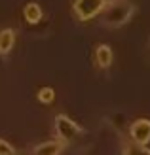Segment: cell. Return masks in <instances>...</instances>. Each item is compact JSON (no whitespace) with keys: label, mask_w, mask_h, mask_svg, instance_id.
<instances>
[{"label":"cell","mask_w":150,"mask_h":155,"mask_svg":"<svg viewBox=\"0 0 150 155\" xmlns=\"http://www.w3.org/2000/svg\"><path fill=\"white\" fill-rule=\"evenodd\" d=\"M36 98H38V102H42V104H51L55 100V91L51 87H42V89H38Z\"/></svg>","instance_id":"9"},{"label":"cell","mask_w":150,"mask_h":155,"mask_svg":"<svg viewBox=\"0 0 150 155\" xmlns=\"http://www.w3.org/2000/svg\"><path fill=\"white\" fill-rule=\"evenodd\" d=\"M129 136L137 146H146L150 142V119H135L129 125Z\"/></svg>","instance_id":"4"},{"label":"cell","mask_w":150,"mask_h":155,"mask_svg":"<svg viewBox=\"0 0 150 155\" xmlns=\"http://www.w3.org/2000/svg\"><path fill=\"white\" fill-rule=\"evenodd\" d=\"M106 6V0H74L72 2V12L78 17V21H89L103 12Z\"/></svg>","instance_id":"3"},{"label":"cell","mask_w":150,"mask_h":155,"mask_svg":"<svg viewBox=\"0 0 150 155\" xmlns=\"http://www.w3.org/2000/svg\"><path fill=\"white\" fill-rule=\"evenodd\" d=\"M112 59H114L112 48L106 45V44H99L97 48H95V51H93V61H95V66L101 68V70H106V68L112 64Z\"/></svg>","instance_id":"5"},{"label":"cell","mask_w":150,"mask_h":155,"mask_svg":"<svg viewBox=\"0 0 150 155\" xmlns=\"http://www.w3.org/2000/svg\"><path fill=\"white\" fill-rule=\"evenodd\" d=\"M137 6L133 0H108L101 12V25L105 28H120L135 15Z\"/></svg>","instance_id":"1"},{"label":"cell","mask_w":150,"mask_h":155,"mask_svg":"<svg viewBox=\"0 0 150 155\" xmlns=\"http://www.w3.org/2000/svg\"><path fill=\"white\" fill-rule=\"evenodd\" d=\"M42 8L38 2H27L25 8H23V17H25L27 23H30V25H36V23H40L42 21Z\"/></svg>","instance_id":"8"},{"label":"cell","mask_w":150,"mask_h":155,"mask_svg":"<svg viewBox=\"0 0 150 155\" xmlns=\"http://www.w3.org/2000/svg\"><path fill=\"white\" fill-rule=\"evenodd\" d=\"M15 38H17V34H15L13 28H2L0 30V55H8L13 45H15Z\"/></svg>","instance_id":"7"},{"label":"cell","mask_w":150,"mask_h":155,"mask_svg":"<svg viewBox=\"0 0 150 155\" xmlns=\"http://www.w3.org/2000/svg\"><path fill=\"white\" fill-rule=\"evenodd\" d=\"M12 153H15V148L8 140L0 138V155H12Z\"/></svg>","instance_id":"10"},{"label":"cell","mask_w":150,"mask_h":155,"mask_svg":"<svg viewBox=\"0 0 150 155\" xmlns=\"http://www.w3.org/2000/svg\"><path fill=\"white\" fill-rule=\"evenodd\" d=\"M63 148H65V142L57 138V140H48V142L38 144L33 150V153H36V155H57L63 151Z\"/></svg>","instance_id":"6"},{"label":"cell","mask_w":150,"mask_h":155,"mask_svg":"<svg viewBox=\"0 0 150 155\" xmlns=\"http://www.w3.org/2000/svg\"><path fill=\"white\" fill-rule=\"evenodd\" d=\"M55 133H57L59 140H63L65 144H70L82 134V127L78 125L76 121L70 119L68 115L59 114L57 117H55Z\"/></svg>","instance_id":"2"}]
</instances>
